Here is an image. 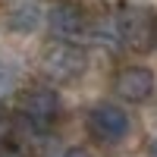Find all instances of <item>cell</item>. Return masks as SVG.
<instances>
[{"label":"cell","mask_w":157,"mask_h":157,"mask_svg":"<svg viewBox=\"0 0 157 157\" xmlns=\"http://www.w3.org/2000/svg\"><path fill=\"white\" fill-rule=\"evenodd\" d=\"M41 69L54 82H78L88 69V50L69 38H54L41 50Z\"/></svg>","instance_id":"1"},{"label":"cell","mask_w":157,"mask_h":157,"mask_svg":"<svg viewBox=\"0 0 157 157\" xmlns=\"http://www.w3.org/2000/svg\"><path fill=\"white\" fill-rule=\"evenodd\" d=\"M19 116L38 132H50L63 120V98L50 85H29L19 94Z\"/></svg>","instance_id":"2"},{"label":"cell","mask_w":157,"mask_h":157,"mask_svg":"<svg viewBox=\"0 0 157 157\" xmlns=\"http://www.w3.org/2000/svg\"><path fill=\"white\" fill-rule=\"evenodd\" d=\"M85 126H88V135L94 141H101V145H120L132 132V116L120 104L101 101L85 113Z\"/></svg>","instance_id":"3"},{"label":"cell","mask_w":157,"mask_h":157,"mask_svg":"<svg viewBox=\"0 0 157 157\" xmlns=\"http://www.w3.org/2000/svg\"><path fill=\"white\" fill-rule=\"evenodd\" d=\"M157 88V75L151 66H141V63H132V66H123L113 72V91L116 98L126 104H141L154 94Z\"/></svg>","instance_id":"4"},{"label":"cell","mask_w":157,"mask_h":157,"mask_svg":"<svg viewBox=\"0 0 157 157\" xmlns=\"http://www.w3.org/2000/svg\"><path fill=\"white\" fill-rule=\"evenodd\" d=\"M116 25H120L123 47L129 50H148L157 38V22L138 6H126L116 13Z\"/></svg>","instance_id":"5"},{"label":"cell","mask_w":157,"mask_h":157,"mask_svg":"<svg viewBox=\"0 0 157 157\" xmlns=\"http://www.w3.org/2000/svg\"><path fill=\"white\" fill-rule=\"evenodd\" d=\"M47 29L54 32L57 38H72L75 35H85L88 32V16H85V10L78 6V3H54L47 13Z\"/></svg>","instance_id":"6"},{"label":"cell","mask_w":157,"mask_h":157,"mask_svg":"<svg viewBox=\"0 0 157 157\" xmlns=\"http://www.w3.org/2000/svg\"><path fill=\"white\" fill-rule=\"evenodd\" d=\"M41 10H38L35 3H29V0H22V3H13L6 10V29L13 35H32L38 32V25H41Z\"/></svg>","instance_id":"7"},{"label":"cell","mask_w":157,"mask_h":157,"mask_svg":"<svg viewBox=\"0 0 157 157\" xmlns=\"http://www.w3.org/2000/svg\"><path fill=\"white\" fill-rule=\"evenodd\" d=\"M13 85H16V78H13V72L0 63V98H6L10 91H13Z\"/></svg>","instance_id":"8"},{"label":"cell","mask_w":157,"mask_h":157,"mask_svg":"<svg viewBox=\"0 0 157 157\" xmlns=\"http://www.w3.org/2000/svg\"><path fill=\"white\" fill-rule=\"evenodd\" d=\"M3 145H10V120L0 113V148Z\"/></svg>","instance_id":"9"},{"label":"cell","mask_w":157,"mask_h":157,"mask_svg":"<svg viewBox=\"0 0 157 157\" xmlns=\"http://www.w3.org/2000/svg\"><path fill=\"white\" fill-rule=\"evenodd\" d=\"M0 157H25V151L13 148V145H3V148H0Z\"/></svg>","instance_id":"10"},{"label":"cell","mask_w":157,"mask_h":157,"mask_svg":"<svg viewBox=\"0 0 157 157\" xmlns=\"http://www.w3.org/2000/svg\"><path fill=\"white\" fill-rule=\"evenodd\" d=\"M60 157H94L91 151H85V148H69V151H63Z\"/></svg>","instance_id":"11"},{"label":"cell","mask_w":157,"mask_h":157,"mask_svg":"<svg viewBox=\"0 0 157 157\" xmlns=\"http://www.w3.org/2000/svg\"><path fill=\"white\" fill-rule=\"evenodd\" d=\"M151 157H157V138L151 141Z\"/></svg>","instance_id":"12"}]
</instances>
